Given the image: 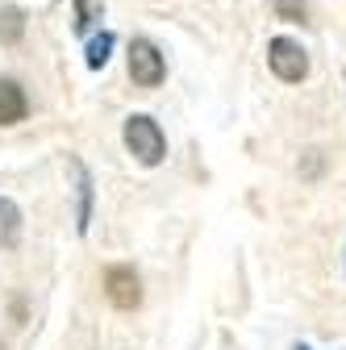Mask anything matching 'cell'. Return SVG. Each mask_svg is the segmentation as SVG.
Wrapping results in <instances>:
<instances>
[{"mask_svg":"<svg viewBox=\"0 0 346 350\" xmlns=\"http://www.w3.org/2000/svg\"><path fill=\"white\" fill-rule=\"evenodd\" d=\"M125 150L134 154L142 167H159L163 154H167V138H163L159 121L146 117V113H134V117H129V121H125Z\"/></svg>","mask_w":346,"mask_h":350,"instance_id":"1","label":"cell"},{"mask_svg":"<svg viewBox=\"0 0 346 350\" xmlns=\"http://www.w3.org/2000/svg\"><path fill=\"white\" fill-rule=\"evenodd\" d=\"M129 79H134L138 88H159L167 79V59L159 55V46L150 38L129 42Z\"/></svg>","mask_w":346,"mask_h":350,"instance_id":"2","label":"cell"},{"mask_svg":"<svg viewBox=\"0 0 346 350\" xmlns=\"http://www.w3.org/2000/svg\"><path fill=\"white\" fill-rule=\"evenodd\" d=\"M267 63H271L276 79H284V83H300V79L309 75V55H305V46H300V42H292V38H271Z\"/></svg>","mask_w":346,"mask_h":350,"instance_id":"3","label":"cell"},{"mask_svg":"<svg viewBox=\"0 0 346 350\" xmlns=\"http://www.w3.org/2000/svg\"><path fill=\"white\" fill-rule=\"evenodd\" d=\"M105 296L113 309L129 313V309H138L142 304V280L134 267H125V262H113V267H105Z\"/></svg>","mask_w":346,"mask_h":350,"instance_id":"4","label":"cell"},{"mask_svg":"<svg viewBox=\"0 0 346 350\" xmlns=\"http://www.w3.org/2000/svg\"><path fill=\"white\" fill-rule=\"evenodd\" d=\"M71 175H75V230L88 234V221H92V175L79 159H71Z\"/></svg>","mask_w":346,"mask_h":350,"instance_id":"5","label":"cell"},{"mask_svg":"<svg viewBox=\"0 0 346 350\" xmlns=\"http://www.w3.org/2000/svg\"><path fill=\"white\" fill-rule=\"evenodd\" d=\"M29 113V96L17 79H0V125H17Z\"/></svg>","mask_w":346,"mask_h":350,"instance_id":"6","label":"cell"},{"mask_svg":"<svg viewBox=\"0 0 346 350\" xmlns=\"http://www.w3.org/2000/svg\"><path fill=\"white\" fill-rule=\"evenodd\" d=\"M17 242H21V208L9 196H0V250H13Z\"/></svg>","mask_w":346,"mask_h":350,"instance_id":"7","label":"cell"},{"mask_svg":"<svg viewBox=\"0 0 346 350\" xmlns=\"http://www.w3.org/2000/svg\"><path fill=\"white\" fill-rule=\"evenodd\" d=\"M21 38H25V13L17 5H5L0 9V42H5V46H17Z\"/></svg>","mask_w":346,"mask_h":350,"instance_id":"8","label":"cell"},{"mask_svg":"<svg viewBox=\"0 0 346 350\" xmlns=\"http://www.w3.org/2000/svg\"><path fill=\"white\" fill-rule=\"evenodd\" d=\"M109 55H113V33H96V38L88 42V67L101 71V67L109 63Z\"/></svg>","mask_w":346,"mask_h":350,"instance_id":"9","label":"cell"},{"mask_svg":"<svg viewBox=\"0 0 346 350\" xmlns=\"http://www.w3.org/2000/svg\"><path fill=\"white\" fill-rule=\"evenodd\" d=\"M276 17L292 21V25H305L309 21V5H305V0H276Z\"/></svg>","mask_w":346,"mask_h":350,"instance_id":"10","label":"cell"},{"mask_svg":"<svg viewBox=\"0 0 346 350\" xmlns=\"http://www.w3.org/2000/svg\"><path fill=\"white\" fill-rule=\"evenodd\" d=\"M101 17V5L96 0H75V33H88Z\"/></svg>","mask_w":346,"mask_h":350,"instance_id":"11","label":"cell"},{"mask_svg":"<svg viewBox=\"0 0 346 350\" xmlns=\"http://www.w3.org/2000/svg\"><path fill=\"white\" fill-rule=\"evenodd\" d=\"M296 350H313V346H296Z\"/></svg>","mask_w":346,"mask_h":350,"instance_id":"12","label":"cell"}]
</instances>
